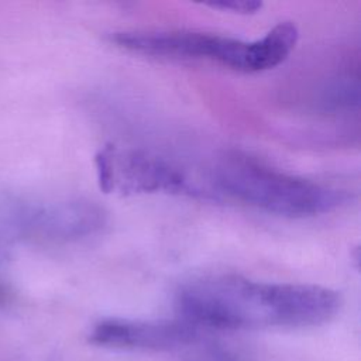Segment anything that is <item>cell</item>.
I'll list each match as a JSON object with an SVG mask.
<instances>
[{
    "label": "cell",
    "mask_w": 361,
    "mask_h": 361,
    "mask_svg": "<svg viewBox=\"0 0 361 361\" xmlns=\"http://www.w3.org/2000/svg\"><path fill=\"white\" fill-rule=\"evenodd\" d=\"M180 320L196 329H306L331 320L340 295L319 285L271 283L238 275L193 279L176 293Z\"/></svg>",
    "instance_id": "cell-1"
},
{
    "label": "cell",
    "mask_w": 361,
    "mask_h": 361,
    "mask_svg": "<svg viewBox=\"0 0 361 361\" xmlns=\"http://www.w3.org/2000/svg\"><path fill=\"white\" fill-rule=\"evenodd\" d=\"M298 39V27L290 21L276 24L255 41L196 31H123L111 35V42L131 52L159 58L204 59L245 73L281 65L295 49Z\"/></svg>",
    "instance_id": "cell-2"
},
{
    "label": "cell",
    "mask_w": 361,
    "mask_h": 361,
    "mask_svg": "<svg viewBox=\"0 0 361 361\" xmlns=\"http://www.w3.org/2000/svg\"><path fill=\"white\" fill-rule=\"evenodd\" d=\"M213 183L238 202L286 217L330 213L353 199L347 190L281 172L241 154H228L216 164Z\"/></svg>",
    "instance_id": "cell-3"
},
{
    "label": "cell",
    "mask_w": 361,
    "mask_h": 361,
    "mask_svg": "<svg viewBox=\"0 0 361 361\" xmlns=\"http://www.w3.org/2000/svg\"><path fill=\"white\" fill-rule=\"evenodd\" d=\"M99 188L107 195L172 193L209 197L172 162L148 151L107 144L94 157Z\"/></svg>",
    "instance_id": "cell-4"
},
{
    "label": "cell",
    "mask_w": 361,
    "mask_h": 361,
    "mask_svg": "<svg viewBox=\"0 0 361 361\" xmlns=\"http://www.w3.org/2000/svg\"><path fill=\"white\" fill-rule=\"evenodd\" d=\"M197 338V329L183 320H127L106 319L96 323L90 341L114 350L171 351L190 345Z\"/></svg>",
    "instance_id": "cell-5"
},
{
    "label": "cell",
    "mask_w": 361,
    "mask_h": 361,
    "mask_svg": "<svg viewBox=\"0 0 361 361\" xmlns=\"http://www.w3.org/2000/svg\"><path fill=\"white\" fill-rule=\"evenodd\" d=\"M106 221L104 209L86 199L47 204L27 216V226L34 234L56 241L79 240L97 234Z\"/></svg>",
    "instance_id": "cell-6"
},
{
    "label": "cell",
    "mask_w": 361,
    "mask_h": 361,
    "mask_svg": "<svg viewBox=\"0 0 361 361\" xmlns=\"http://www.w3.org/2000/svg\"><path fill=\"white\" fill-rule=\"evenodd\" d=\"M323 104L333 110L351 109L358 104V86L348 79H340L327 86L323 93Z\"/></svg>",
    "instance_id": "cell-7"
},
{
    "label": "cell",
    "mask_w": 361,
    "mask_h": 361,
    "mask_svg": "<svg viewBox=\"0 0 361 361\" xmlns=\"http://www.w3.org/2000/svg\"><path fill=\"white\" fill-rule=\"evenodd\" d=\"M207 6L212 8L228 10L238 14H252L262 8V3L259 1H223V3H210Z\"/></svg>",
    "instance_id": "cell-8"
}]
</instances>
